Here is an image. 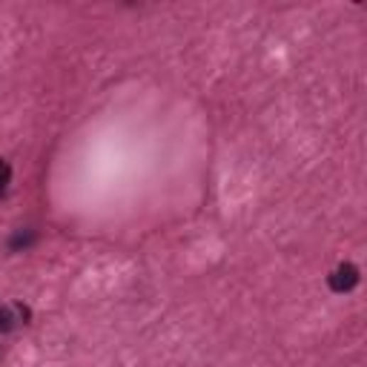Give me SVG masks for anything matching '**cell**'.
Instances as JSON below:
<instances>
[{"label":"cell","instance_id":"1","mask_svg":"<svg viewBox=\"0 0 367 367\" xmlns=\"http://www.w3.org/2000/svg\"><path fill=\"white\" fill-rule=\"evenodd\" d=\"M356 281H358V270H356L353 264H341V267H336L333 275H330V287H333L336 292H347L350 287H356Z\"/></svg>","mask_w":367,"mask_h":367},{"label":"cell","instance_id":"3","mask_svg":"<svg viewBox=\"0 0 367 367\" xmlns=\"http://www.w3.org/2000/svg\"><path fill=\"white\" fill-rule=\"evenodd\" d=\"M9 178H12L9 164H6V161H0V195H6V190H9Z\"/></svg>","mask_w":367,"mask_h":367},{"label":"cell","instance_id":"2","mask_svg":"<svg viewBox=\"0 0 367 367\" xmlns=\"http://www.w3.org/2000/svg\"><path fill=\"white\" fill-rule=\"evenodd\" d=\"M23 316H26V310L4 305V307H0V330H4V333H9V330L18 324V322H23Z\"/></svg>","mask_w":367,"mask_h":367}]
</instances>
